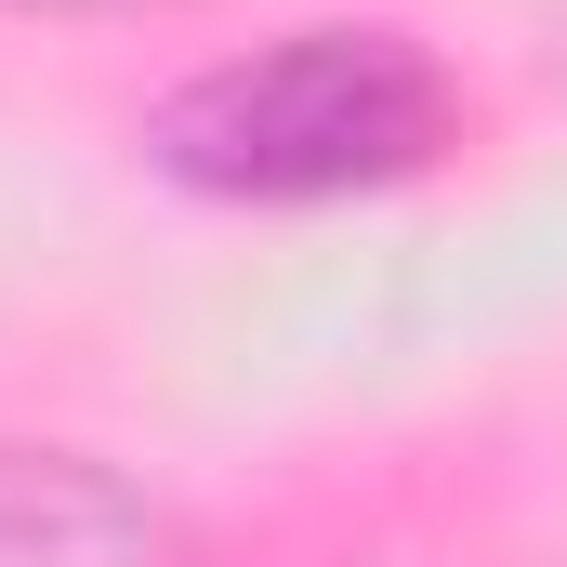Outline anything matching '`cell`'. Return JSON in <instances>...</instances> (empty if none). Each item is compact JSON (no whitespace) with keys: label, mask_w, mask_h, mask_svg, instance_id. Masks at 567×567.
I'll return each instance as SVG.
<instances>
[{"label":"cell","mask_w":567,"mask_h":567,"mask_svg":"<svg viewBox=\"0 0 567 567\" xmlns=\"http://www.w3.org/2000/svg\"><path fill=\"white\" fill-rule=\"evenodd\" d=\"M462 145V80L410 27H278L251 53H212L145 106V172L212 212H343L396 198Z\"/></svg>","instance_id":"1"},{"label":"cell","mask_w":567,"mask_h":567,"mask_svg":"<svg viewBox=\"0 0 567 567\" xmlns=\"http://www.w3.org/2000/svg\"><path fill=\"white\" fill-rule=\"evenodd\" d=\"M0 567H185V515L106 449L0 435Z\"/></svg>","instance_id":"2"},{"label":"cell","mask_w":567,"mask_h":567,"mask_svg":"<svg viewBox=\"0 0 567 567\" xmlns=\"http://www.w3.org/2000/svg\"><path fill=\"white\" fill-rule=\"evenodd\" d=\"M0 13H40V27H145V13H185V0H0Z\"/></svg>","instance_id":"3"}]
</instances>
